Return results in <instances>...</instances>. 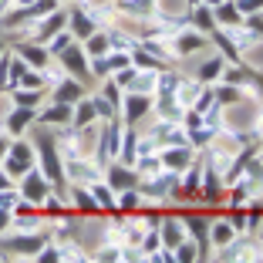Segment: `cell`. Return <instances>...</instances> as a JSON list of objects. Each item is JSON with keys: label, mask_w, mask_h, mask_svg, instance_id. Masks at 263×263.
Masks as SVG:
<instances>
[{"label": "cell", "mask_w": 263, "mask_h": 263, "mask_svg": "<svg viewBox=\"0 0 263 263\" xmlns=\"http://www.w3.org/2000/svg\"><path fill=\"white\" fill-rule=\"evenodd\" d=\"M74 31H78V34H88V31H91V21H85V17H78V21H74Z\"/></svg>", "instance_id": "obj_22"}, {"label": "cell", "mask_w": 263, "mask_h": 263, "mask_svg": "<svg viewBox=\"0 0 263 263\" xmlns=\"http://www.w3.org/2000/svg\"><path fill=\"white\" fill-rule=\"evenodd\" d=\"M68 41H71V34H58V41L51 44V51H64V47H68Z\"/></svg>", "instance_id": "obj_21"}, {"label": "cell", "mask_w": 263, "mask_h": 263, "mask_svg": "<svg viewBox=\"0 0 263 263\" xmlns=\"http://www.w3.org/2000/svg\"><path fill=\"white\" fill-rule=\"evenodd\" d=\"M68 68L74 71V74H85V68H81V51H78V47L68 54Z\"/></svg>", "instance_id": "obj_15"}, {"label": "cell", "mask_w": 263, "mask_h": 263, "mask_svg": "<svg viewBox=\"0 0 263 263\" xmlns=\"http://www.w3.org/2000/svg\"><path fill=\"white\" fill-rule=\"evenodd\" d=\"M186 186H189V189H193V186H199V172H196V169L186 176Z\"/></svg>", "instance_id": "obj_26"}, {"label": "cell", "mask_w": 263, "mask_h": 263, "mask_svg": "<svg viewBox=\"0 0 263 263\" xmlns=\"http://www.w3.org/2000/svg\"><path fill=\"white\" fill-rule=\"evenodd\" d=\"M41 122L44 125H68L71 122V108L64 105V101H58L54 108H47L44 115H41Z\"/></svg>", "instance_id": "obj_4"}, {"label": "cell", "mask_w": 263, "mask_h": 263, "mask_svg": "<svg viewBox=\"0 0 263 263\" xmlns=\"http://www.w3.org/2000/svg\"><path fill=\"white\" fill-rule=\"evenodd\" d=\"M196 24H199V27H213V17H209V7H199V14H196Z\"/></svg>", "instance_id": "obj_17"}, {"label": "cell", "mask_w": 263, "mask_h": 263, "mask_svg": "<svg viewBox=\"0 0 263 263\" xmlns=\"http://www.w3.org/2000/svg\"><path fill=\"white\" fill-rule=\"evenodd\" d=\"M37 98H41L37 91H34V95H21V105H37Z\"/></svg>", "instance_id": "obj_25"}, {"label": "cell", "mask_w": 263, "mask_h": 263, "mask_svg": "<svg viewBox=\"0 0 263 263\" xmlns=\"http://www.w3.org/2000/svg\"><path fill=\"white\" fill-rule=\"evenodd\" d=\"M24 196H27L31 202H44L47 199V182L31 172V176H27V182H24Z\"/></svg>", "instance_id": "obj_3"}, {"label": "cell", "mask_w": 263, "mask_h": 263, "mask_svg": "<svg viewBox=\"0 0 263 263\" xmlns=\"http://www.w3.org/2000/svg\"><path fill=\"white\" fill-rule=\"evenodd\" d=\"M4 182H7V172H0V186H4Z\"/></svg>", "instance_id": "obj_28"}, {"label": "cell", "mask_w": 263, "mask_h": 263, "mask_svg": "<svg viewBox=\"0 0 263 263\" xmlns=\"http://www.w3.org/2000/svg\"><path fill=\"white\" fill-rule=\"evenodd\" d=\"M216 21L236 24V21H240V14H236V7H233V4H219V7H216Z\"/></svg>", "instance_id": "obj_11"}, {"label": "cell", "mask_w": 263, "mask_h": 263, "mask_svg": "<svg viewBox=\"0 0 263 263\" xmlns=\"http://www.w3.org/2000/svg\"><path fill=\"white\" fill-rule=\"evenodd\" d=\"M219 68H223V64H219V61H206V68L199 71V78H213V74H216Z\"/></svg>", "instance_id": "obj_20"}, {"label": "cell", "mask_w": 263, "mask_h": 263, "mask_svg": "<svg viewBox=\"0 0 263 263\" xmlns=\"http://www.w3.org/2000/svg\"><path fill=\"white\" fill-rule=\"evenodd\" d=\"M21 51H24L27 61H34V68H47V54L41 51V47H21Z\"/></svg>", "instance_id": "obj_9"}, {"label": "cell", "mask_w": 263, "mask_h": 263, "mask_svg": "<svg viewBox=\"0 0 263 263\" xmlns=\"http://www.w3.org/2000/svg\"><path fill=\"white\" fill-rule=\"evenodd\" d=\"M233 240V226L230 223H213V243L216 247H226Z\"/></svg>", "instance_id": "obj_5"}, {"label": "cell", "mask_w": 263, "mask_h": 263, "mask_svg": "<svg viewBox=\"0 0 263 263\" xmlns=\"http://www.w3.org/2000/svg\"><path fill=\"white\" fill-rule=\"evenodd\" d=\"M176 226H179V223H165V226H162V240L169 243V247H179V243H182V233H179Z\"/></svg>", "instance_id": "obj_12"}, {"label": "cell", "mask_w": 263, "mask_h": 263, "mask_svg": "<svg viewBox=\"0 0 263 263\" xmlns=\"http://www.w3.org/2000/svg\"><path fill=\"white\" fill-rule=\"evenodd\" d=\"M24 4H31V0H24Z\"/></svg>", "instance_id": "obj_30"}, {"label": "cell", "mask_w": 263, "mask_h": 263, "mask_svg": "<svg viewBox=\"0 0 263 263\" xmlns=\"http://www.w3.org/2000/svg\"><path fill=\"white\" fill-rule=\"evenodd\" d=\"M135 206H139V196H135V193L128 189V193L122 196V209H135Z\"/></svg>", "instance_id": "obj_19"}, {"label": "cell", "mask_w": 263, "mask_h": 263, "mask_svg": "<svg viewBox=\"0 0 263 263\" xmlns=\"http://www.w3.org/2000/svg\"><path fill=\"white\" fill-rule=\"evenodd\" d=\"M58 256H61V250H54V247H47L44 253L37 256V260H58Z\"/></svg>", "instance_id": "obj_23"}, {"label": "cell", "mask_w": 263, "mask_h": 263, "mask_svg": "<svg viewBox=\"0 0 263 263\" xmlns=\"http://www.w3.org/2000/svg\"><path fill=\"white\" fill-rule=\"evenodd\" d=\"M145 108H148V101L139 98V91H135V95L128 98V122H139V115H142Z\"/></svg>", "instance_id": "obj_7"}, {"label": "cell", "mask_w": 263, "mask_h": 263, "mask_svg": "<svg viewBox=\"0 0 263 263\" xmlns=\"http://www.w3.org/2000/svg\"><path fill=\"white\" fill-rule=\"evenodd\" d=\"M7 4H10V0H0V14H4V7H7Z\"/></svg>", "instance_id": "obj_29"}, {"label": "cell", "mask_w": 263, "mask_h": 263, "mask_svg": "<svg viewBox=\"0 0 263 263\" xmlns=\"http://www.w3.org/2000/svg\"><path fill=\"white\" fill-rule=\"evenodd\" d=\"M17 199H21L17 193H0V209H10V206H14Z\"/></svg>", "instance_id": "obj_18"}, {"label": "cell", "mask_w": 263, "mask_h": 263, "mask_svg": "<svg viewBox=\"0 0 263 263\" xmlns=\"http://www.w3.org/2000/svg\"><path fill=\"white\" fill-rule=\"evenodd\" d=\"M78 95H81V88H78L74 81H68V85L58 88V101H64V105H68V101H78Z\"/></svg>", "instance_id": "obj_10"}, {"label": "cell", "mask_w": 263, "mask_h": 263, "mask_svg": "<svg viewBox=\"0 0 263 263\" xmlns=\"http://www.w3.org/2000/svg\"><path fill=\"white\" fill-rule=\"evenodd\" d=\"M256 7H263V0H240V4H236V10H240V14H253Z\"/></svg>", "instance_id": "obj_16"}, {"label": "cell", "mask_w": 263, "mask_h": 263, "mask_svg": "<svg viewBox=\"0 0 263 263\" xmlns=\"http://www.w3.org/2000/svg\"><path fill=\"white\" fill-rule=\"evenodd\" d=\"M27 118H34L31 111H14V115H10V132H21L24 125H27Z\"/></svg>", "instance_id": "obj_14"}, {"label": "cell", "mask_w": 263, "mask_h": 263, "mask_svg": "<svg viewBox=\"0 0 263 263\" xmlns=\"http://www.w3.org/2000/svg\"><path fill=\"white\" fill-rule=\"evenodd\" d=\"M125 172H128V169H111V176H108V186L111 189H132V186H135V179H132V176H125Z\"/></svg>", "instance_id": "obj_6"}, {"label": "cell", "mask_w": 263, "mask_h": 263, "mask_svg": "<svg viewBox=\"0 0 263 263\" xmlns=\"http://www.w3.org/2000/svg\"><path fill=\"white\" fill-rule=\"evenodd\" d=\"M37 148H41V155H44L47 179H61V165H58V155H54V142H51V139H44Z\"/></svg>", "instance_id": "obj_2"}, {"label": "cell", "mask_w": 263, "mask_h": 263, "mask_svg": "<svg viewBox=\"0 0 263 263\" xmlns=\"http://www.w3.org/2000/svg\"><path fill=\"white\" fill-rule=\"evenodd\" d=\"M27 165H31V148L24 145V142H14V148L7 152V162H4L7 176H24Z\"/></svg>", "instance_id": "obj_1"}, {"label": "cell", "mask_w": 263, "mask_h": 263, "mask_svg": "<svg viewBox=\"0 0 263 263\" xmlns=\"http://www.w3.org/2000/svg\"><path fill=\"white\" fill-rule=\"evenodd\" d=\"M98 260H118V250H101Z\"/></svg>", "instance_id": "obj_27"}, {"label": "cell", "mask_w": 263, "mask_h": 263, "mask_svg": "<svg viewBox=\"0 0 263 263\" xmlns=\"http://www.w3.org/2000/svg\"><path fill=\"white\" fill-rule=\"evenodd\" d=\"M193 247H182V243H179V260H193Z\"/></svg>", "instance_id": "obj_24"}, {"label": "cell", "mask_w": 263, "mask_h": 263, "mask_svg": "<svg viewBox=\"0 0 263 263\" xmlns=\"http://www.w3.org/2000/svg\"><path fill=\"white\" fill-rule=\"evenodd\" d=\"M78 125H85V122H95V105H88V101H81L78 105V118H74Z\"/></svg>", "instance_id": "obj_13"}, {"label": "cell", "mask_w": 263, "mask_h": 263, "mask_svg": "<svg viewBox=\"0 0 263 263\" xmlns=\"http://www.w3.org/2000/svg\"><path fill=\"white\" fill-rule=\"evenodd\" d=\"M95 199H98V206L101 209H115V199H111V189L108 186H95Z\"/></svg>", "instance_id": "obj_8"}]
</instances>
